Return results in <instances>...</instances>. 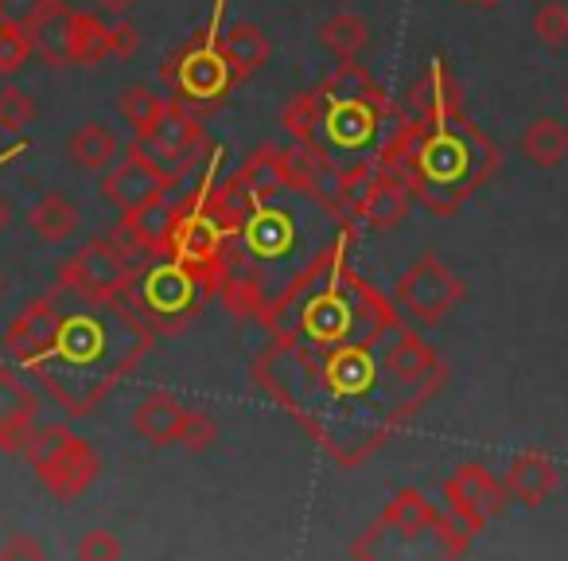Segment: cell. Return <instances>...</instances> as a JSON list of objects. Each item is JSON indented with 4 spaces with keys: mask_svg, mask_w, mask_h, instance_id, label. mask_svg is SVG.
Instances as JSON below:
<instances>
[{
    "mask_svg": "<svg viewBox=\"0 0 568 561\" xmlns=\"http://www.w3.org/2000/svg\"><path fill=\"white\" fill-rule=\"evenodd\" d=\"M74 297V293H71ZM63 309L51 348L28 371L74 418H87L144 359L152 332L121 301H82Z\"/></svg>",
    "mask_w": 568,
    "mask_h": 561,
    "instance_id": "obj_1",
    "label": "cell"
},
{
    "mask_svg": "<svg viewBox=\"0 0 568 561\" xmlns=\"http://www.w3.org/2000/svg\"><path fill=\"white\" fill-rule=\"evenodd\" d=\"M250 211L242 214L245 234V269L257 277L265 289V317L288 304L296 289L312 285L324 261L301 253L304 242L332 246V214H327L320 191L296 188V183H276L257 196H245Z\"/></svg>",
    "mask_w": 568,
    "mask_h": 561,
    "instance_id": "obj_2",
    "label": "cell"
},
{
    "mask_svg": "<svg viewBox=\"0 0 568 561\" xmlns=\"http://www.w3.org/2000/svg\"><path fill=\"white\" fill-rule=\"evenodd\" d=\"M409 188L428 199L433 211H456L498 164V152L475 126H436L413 149Z\"/></svg>",
    "mask_w": 568,
    "mask_h": 561,
    "instance_id": "obj_3",
    "label": "cell"
},
{
    "mask_svg": "<svg viewBox=\"0 0 568 561\" xmlns=\"http://www.w3.org/2000/svg\"><path fill=\"white\" fill-rule=\"evenodd\" d=\"M20 457H28V464L36 468L43 488L55 499H63V503L87 495V488L102 472L98 452L63 425H36Z\"/></svg>",
    "mask_w": 568,
    "mask_h": 561,
    "instance_id": "obj_4",
    "label": "cell"
},
{
    "mask_svg": "<svg viewBox=\"0 0 568 561\" xmlns=\"http://www.w3.org/2000/svg\"><path fill=\"white\" fill-rule=\"evenodd\" d=\"M133 277L129 250H121L110 238L82 246L71 261L59 266V285L82 301H121L133 289Z\"/></svg>",
    "mask_w": 568,
    "mask_h": 561,
    "instance_id": "obj_5",
    "label": "cell"
},
{
    "mask_svg": "<svg viewBox=\"0 0 568 561\" xmlns=\"http://www.w3.org/2000/svg\"><path fill=\"white\" fill-rule=\"evenodd\" d=\"M397 301L420 324H436L464 301V281L436 253H420L409 273L402 277V285H397Z\"/></svg>",
    "mask_w": 568,
    "mask_h": 561,
    "instance_id": "obj_6",
    "label": "cell"
},
{
    "mask_svg": "<svg viewBox=\"0 0 568 561\" xmlns=\"http://www.w3.org/2000/svg\"><path fill=\"white\" fill-rule=\"evenodd\" d=\"M172 188H175V176H168L160 164H152L136 144L125 152V160H118V164L105 172V180H102V196L110 199L121 214L136 211V207L152 203V199H164Z\"/></svg>",
    "mask_w": 568,
    "mask_h": 561,
    "instance_id": "obj_7",
    "label": "cell"
},
{
    "mask_svg": "<svg viewBox=\"0 0 568 561\" xmlns=\"http://www.w3.org/2000/svg\"><path fill=\"white\" fill-rule=\"evenodd\" d=\"M506 483H498L483 464H464L448 483H444V499L456 519H464L471 530H483L490 519L506 511Z\"/></svg>",
    "mask_w": 568,
    "mask_h": 561,
    "instance_id": "obj_8",
    "label": "cell"
},
{
    "mask_svg": "<svg viewBox=\"0 0 568 561\" xmlns=\"http://www.w3.org/2000/svg\"><path fill=\"white\" fill-rule=\"evenodd\" d=\"M199 144H203L199 121L191 118L183 106H172V102H168L164 118L156 121V129H152L149 137H136V149H141L152 164L164 168L168 176H175V180H180V172L191 164V152H195Z\"/></svg>",
    "mask_w": 568,
    "mask_h": 561,
    "instance_id": "obj_9",
    "label": "cell"
},
{
    "mask_svg": "<svg viewBox=\"0 0 568 561\" xmlns=\"http://www.w3.org/2000/svg\"><path fill=\"white\" fill-rule=\"evenodd\" d=\"M59 297H63V285H59V293H48L36 304H28V309L12 320V328L4 332V351H9L12 363L32 367L36 359L51 348V340H55V332H59V320H63V301H59Z\"/></svg>",
    "mask_w": 568,
    "mask_h": 561,
    "instance_id": "obj_10",
    "label": "cell"
},
{
    "mask_svg": "<svg viewBox=\"0 0 568 561\" xmlns=\"http://www.w3.org/2000/svg\"><path fill=\"white\" fill-rule=\"evenodd\" d=\"M234 79H237L234 67H230L226 51L214 43V36H206L199 48H191L175 63V82H180L183 98H195V102H219V98H226Z\"/></svg>",
    "mask_w": 568,
    "mask_h": 561,
    "instance_id": "obj_11",
    "label": "cell"
},
{
    "mask_svg": "<svg viewBox=\"0 0 568 561\" xmlns=\"http://www.w3.org/2000/svg\"><path fill=\"white\" fill-rule=\"evenodd\" d=\"M203 281V273L183 261H168V266L152 269L149 281H144V304H149L152 317L160 320H183L195 309V285Z\"/></svg>",
    "mask_w": 568,
    "mask_h": 561,
    "instance_id": "obj_12",
    "label": "cell"
},
{
    "mask_svg": "<svg viewBox=\"0 0 568 561\" xmlns=\"http://www.w3.org/2000/svg\"><path fill=\"white\" fill-rule=\"evenodd\" d=\"M409 203H413V188L409 180L394 172H374V180L366 183V191L358 196L355 203V214L374 230V234H386V230L402 227L405 214H409Z\"/></svg>",
    "mask_w": 568,
    "mask_h": 561,
    "instance_id": "obj_13",
    "label": "cell"
},
{
    "mask_svg": "<svg viewBox=\"0 0 568 561\" xmlns=\"http://www.w3.org/2000/svg\"><path fill=\"white\" fill-rule=\"evenodd\" d=\"M36 413L40 402L32 390L17 379V371L0 367V452H24L36 429Z\"/></svg>",
    "mask_w": 568,
    "mask_h": 561,
    "instance_id": "obj_14",
    "label": "cell"
},
{
    "mask_svg": "<svg viewBox=\"0 0 568 561\" xmlns=\"http://www.w3.org/2000/svg\"><path fill=\"white\" fill-rule=\"evenodd\" d=\"M32 51L51 67H74V36H79V12L67 4H51L32 28Z\"/></svg>",
    "mask_w": 568,
    "mask_h": 561,
    "instance_id": "obj_15",
    "label": "cell"
},
{
    "mask_svg": "<svg viewBox=\"0 0 568 561\" xmlns=\"http://www.w3.org/2000/svg\"><path fill=\"white\" fill-rule=\"evenodd\" d=\"M506 491H510L518 503L526 507H541L545 499L557 491L560 483V468L552 464L545 452H521V457L510 460V468H506Z\"/></svg>",
    "mask_w": 568,
    "mask_h": 561,
    "instance_id": "obj_16",
    "label": "cell"
},
{
    "mask_svg": "<svg viewBox=\"0 0 568 561\" xmlns=\"http://www.w3.org/2000/svg\"><path fill=\"white\" fill-rule=\"evenodd\" d=\"M183 418H187V405H183L180 398L168 394V390H152V394H144L141 405H136L133 429L144 437V441L160 449V444L180 441Z\"/></svg>",
    "mask_w": 568,
    "mask_h": 561,
    "instance_id": "obj_17",
    "label": "cell"
},
{
    "mask_svg": "<svg viewBox=\"0 0 568 561\" xmlns=\"http://www.w3.org/2000/svg\"><path fill=\"white\" fill-rule=\"evenodd\" d=\"M175 227H180V214H175L164 199H152V203L136 207V211H129L125 219H121V234L133 246H144V250H152V253L172 250Z\"/></svg>",
    "mask_w": 568,
    "mask_h": 561,
    "instance_id": "obj_18",
    "label": "cell"
},
{
    "mask_svg": "<svg viewBox=\"0 0 568 561\" xmlns=\"http://www.w3.org/2000/svg\"><path fill=\"white\" fill-rule=\"evenodd\" d=\"M433 527H436V507L428 503L425 491H417V488L397 491L394 503H389L386 514H382V530H394V534L409 538V542Z\"/></svg>",
    "mask_w": 568,
    "mask_h": 561,
    "instance_id": "obj_19",
    "label": "cell"
},
{
    "mask_svg": "<svg viewBox=\"0 0 568 561\" xmlns=\"http://www.w3.org/2000/svg\"><path fill=\"white\" fill-rule=\"evenodd\" d=\"M28 227L40 242H63L79 230V207L63 191H48L40 203L28 211Z\"/></svg>",
    "mask_w": 568,
    "mask_h": 561,
    "instance_id": "obj_20",
    "label": "cell"
},
{
    "mask_svg": "<svg viewBox=\"0 0 568 561\" xmlns=\"http://www.w3.org/2000/svg\"><path fill=\"white\" fill-rule=\"evenodd\" d=\"M521 157L537 168H552L568 160V129L557 118H537L521 133Z\"/></svg>",
    "mask_w": 568,
    "mask_h": 561,
    "instance_id": "obj_21",
    "label": "cell"
},
{
    "mask_svg": "<svg viewBox=\"0 0 568 561\" xmlns=\"http://www.w3.org/2000/svg\"><path fill=\"white\" fill-rule=\"evenodd\" d=\"M71 160L79 168H87V172H102V168H110L113 160H118L121 152V141L113 137L110 126H102V121H87V126L74 129L71 137Z\"/></svg>",
    "mask_w": 568,
    "mask_h": 561,
    "instance_id": "obj_22",
    "label": "cell"
},
{
    "mask_svg": "<svg viewBox=\"0 0 568 561\" xmlns=\"http://www.w3.org/2000/svg\"><path fill=\"white\" fill-rule=\"evenodd\" d=\"M222 51H226L234 74L261 71V67L268 63V56H273V48H268V36L261 32L257 24H234L226 32V40H222Z\"/></svg>",
    "mask_w": 568,
    "mask_h": 561,
    "instance_id": "obj_23",
    "label": "cell"
},
{
    "mask_svg": "<svg viewBox=\"0 0 568 561\" xmlns=\"http://www.w3.org/2000/svg\"><path fill=\"white\" fill-rule=\"evenodd\" d=\"M320 43L347 63V59H355L366 51V43H371V24H366L358 12H339V17L324 20V28H320Z\"/></svg>",
    "mask_w": 568,
    "mask_h": 561,
    "instance_id": "obj_24",
    "label": "cell"
},
{
    "mask_svg": "<svg viewBox=\"0 0 568 561\" xmlns=\"http://www.w3.org/2000/svg\"><path fill=\"white\" fill-rule=\"evenodd\" d=\"M413 102H417L420 113H428L433 118V126H444V121H452V113H456V87H452L448 71H444V63L436 59L433 67H428V74L417 82V90H413Z\"/></svg>",
    "mask_w": 568,
    "mask_h": 561,
    "instance_id": "obj_25",
    "label": "cell"
},
{
    "mask_svg": "<svg viewBox=\"0 0 568 561\" xmlns=\"http://www.w3.org/2000/svg\"><path fill=\"white\" fill-rule=\"evenodd\" d=\"M324 118H327L324 94H296L293 102L284 106L281 126L288 129V137H293V141L320 144V133H324Z\"/></svg>",
    "mask_w": 568,
    "mask_h": 561,
    "instance_id": "obj_26",
    "label": "cell"
},
{
    "mask_svg": "<svg viewBox=\"0 0 568 561\" xmlns=\"http://www.w3.org/2000/svg\"><path fill=\"white\" fill-rule=\"evenodd\" d=\"M320 94H324L327 102H358V106H378V110L386 106V102H382V90L374 87L371 74H366L363 67L351 63V59L324 82V90H320Z\"/></svg>",
    "mask_w": 568,
    "mask_h": 561,
    "instance_id": "obj_27",
    "label": "cell"
},
{
    "mask_svg": "<svg viewBox=\"0 0 568 561\" xmlns=\"http://www.w3.org/2000/svg\"><path fill=\"white\" fill-rule=\"evenodd\" d=\"M118 110H121V118L129 121V129H133L136 137H149L152 129H156V121L164 118L168 102L152 87H129V90H121Z\"/></svg>",
    "mask_w": 568,
    "mask_h": 561,
    "instance_id": "obj_28",
    "label": "cell"
},
{
    "mask_svg": "<svg viewBox=\"0 0 568 561\" xmlns=\"http://www.w3.org/2000/svg\"><path fill=\"white\" fill-rule=\"evenodd\" d=\"M110 28L94 12H79V36H74V67H98L110 59Z\"/></svg>",
    "mask_w": 568,
    "mask_h": 561,
    "instance_id": "obj_29",
    "label": "cell"
},
{
    "mask_svg": "<svg viewBox=\"0 0 568 561\" xmlns=\"http://www.w3.org/2000/svg\"><path fill=\"white\" fill-rule=\"evenodd\" d=\"M36 113H40V106L24 87H0V129L4 133H24L36 121Z\"/></svg>",
    "mask_w": 568,
    "mask_h": 561,
    "instance_id": "obj_30",
    "label": "cell"
},
{
    "mask_svg": "<svg viewBox=\"0 0 568 561\" xmlns=\"http://www.w3.org/2000/svg\"><path fill=\"white\" fill-rule=\"evenodd\" d=\"M32 56V32L24 24H0V74L9 79Z\"/></svg>",
    "mask_w": 568,
    "mask_h": 561,
    "instance_id": "obj_31",
    "label": "cell"
},
{
    "mask_svg": "<svg viewBox=\"0 0 568 561\" xmlns=\"http://www.w3.org/2000/svg\"><path fill=\"white\" fill-rule=\"evenodd\" d=\"M534 36L545 43V48H565L568 43V9L565 4H557V0L541 4L534 17Z\"/></svg>",
    "mask_w": 568,
    "mask_h": 561,
    "instance_id": "obj_32",
    "label": "cell"
},
{
    "mask_svg": "<svg viewBox=\"0 0 568 561\" xmlns=\"http://www.w3.org/2000/svg\"><path fill=\"white\" fill-rule=\"evenodd\" d=\"M214 437H219L214 421L206 418V413H199V410H187L183 429H180V441H175V444H183L187 452H203V449H211V444H214Z\"/></svg>",
    "mask_w": 568,
    "mask_h": 561,
    "instance_id": "obj_33",
    "label": "cell"
},
{
    "mask_svg": "<svg viewBox=\"0 0 568 561\" xmlns=\"http://www.w3.org/2000/svg\"><path fill=\"white\" fill-rule=\"evenodd\" d=\"M55 0H0V24H24L32 28Z\"/></svg>",
    "mask_w": 568,
    "mask_h": 561,
    "instance_id": "obj_34",
    "label": "cell"
},
{
    "mask_svg": "<svg viewBox=\"0 0 568 561\" xmlns=\"http://www.w3.org/2000/svg\"><path fill=\"white\" fill-rule=\"evenodd\" d=\"M79 558L82 561H113V558H121V542L102 527L87 530V534H82V542H79Z\"/></svg>",
    "mask_w": 568,
    "mask_h": 561,
    "instance_id": "obj_35",
    "label": "cell"
},
{
    "mask_svg": "<svg viewBox=\"0 0 568 561\" xmlns=\"http://www.w3.org/2000/svg\"><path fill=\"white\" fill-rule=\"evenodd\" d=\"M136 48H141V40H136V28H129V24H113L110 28V51L118 59H129V56H136Z\"/></svg>",
    "mask_w": 568,
    "mask_h": 561,
    "instance_id": "obj_36",
    "label": "cell"
},
{
    "mask_svg": "<svg viewBox=\"0 0 568 561\" xmlns=\"http://www.w3.org/2000/svg\"><path fill=\"white\" fill-rule=\"evenodd\" d=\"M0 558H43V545L36 542L32 534H24V530H20V534H12V542H4L0 545Z\"/></svg>",
    "mask_w": 568,
    "mask_h": 561,
    "instance_id": "obj_37",
    "label": "cell"
},
{
    "mask_svg": "<svg viewBox=\"0 0 568 561\" xmlns=\"http://www.w3.org/2000/svg\"><path fill=\"white\" fill-rule=\"evenodd\" d=\"M94 4L105 12V17H125V12H133L136 0H94Z\"/></svg>",
    "mask_w": 568,
    "mask_h": 561,
    "instance_id": "obj_38",
    "label": "cell"
},
{
    "mask_svg": "<svg viewBox=\"0 0 568 561\" xmlns=\"http://www.w3.org/2000/svg\"><path fill=\"white\" fill-rule=\"evenodd\" d=\"M9 222H12V207H9V199L0 196V230L9 227Z\"/></svg>",
    "mask_w": 568,
    "mask_h": 561,
    "instance_id": "obj_39",
    "label": "cell"
},
{
    "mask_svg": "<svg viewBox=\"0 0 568 561\" xmlns=\"http://www.w3.org/2000/svg\"><path fill=\"white\" fill-rule=\"evenodd\" d=\"M24 149H28V144H12L9 152H0V164H9V160H12V157H20Z\"/></svg>",
    "mask_w": 568,
    "mask_h": 561,
    "instance_id": "obj_40",
    "label": "cell"
},
{
    "mask_svg": "<svg viewBox=\"0 0 568 561\" xmlns=\"http://www.w3.org/2000/svg\"><path fill=\"white\" fill-rule=\"evenodd\" d=\"M467 4H495V0H467Z\"/></svg>",
    "mask_w": 568,
    "mask_h": 561,
    "instance_id": "obj_41",
    "label": "cell"
},
{
    "mask_svg": "<svg viewBox=\"0 0 568 561\" xmlns=\"http://www.w3.org/2000/svg\"><path fill=\"white\" fill-rule=\"evenodd\" d=\"M565 110H568V90H565Z\"/></svg>",
    "mask_w": 568,
    "mask_h": 561,
    "instance_id": "obj_42",
    "label": "cell"
}]
</instances>
